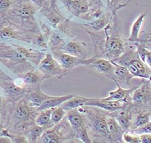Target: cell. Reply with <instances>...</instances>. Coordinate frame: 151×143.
Masks as SVG:
<instances>
[{"mask_svg":"<svg viewBox=\"0 0 151 143\" xmlns=\"http://www.w3.org/2000/svg\"><path fill=\"white\" fill-rule=\"evenodd\" d=\"M94 47V56L113 61L124 53L127 39L122 34L121 21L117 14L105 28L98 32L88 34Z\"/></svg>","mask_w":151,"mask_h":143,"instance_id":"1","label":"cell"},{"mask_svg":"<svg viewBox=\"0 0 151 143\" xmlns=\"http://www.w3.org/2000/svg\"><path fill=\"white\" fill-rule=\"evenodd\" d=\"M39 11L30 0H22L13 4L4 15V18L23 31L35 35L41 31L36 16Z\"/></svg>","mask_w":151,"mask_h":143,"instance_id":"2","label":"cell"},{"mask_svg":"<svg viewBox=\"0 0 151 143\" xmlns=\"http://www.w3.org/2000/svg\"><path fill=\"white\" fill-rule=\"evenodd\" d=\"M64 15L73 23L96 20L106 11L102 0H60Z\"/></svg>","mask_w":151,"mask_h":143,"instance_id":"3","label":"cell"},{"mask_svg":"<svg viewBox=\"0 0 151 143\" xmlns=\"http://www.w3.org/2000/svg\"><path fill=\"white\" fill-rule=\"evenodd\" d=\"M76 109L84 115L87 131L91 142L110 143L107 131V117L109 112L100 107L85 105Z\"/></svg>","mask_w":151,"mask_h":143,"instance_id":"4","label":"cell"},{"mask_svg":"<svg viewBox=\"0 0 151 143\" xmlns=\"http://www.w3.org/2000/svg\"><path fill=\"white\" fill-rule=\"evenodd\" d=\"M0 64L17 77L37 68L24 55L20 44L15 41L0 43Z\"/></svg>","mask_w":151,"mask_h":143,"instance_id":"5","label":"cell"},{"mask_svg":"<svg viewBox=\"0 0 151 143\" xmlns=\"http://www.w3.org/2000/svg\"><path fill=\"white\" fill-rule=\"evenodd\" d=\"M112 62L127 68L134 78L151 80V69L139 57L137 43H132L127 41L124 53Z\"/></svg>","mask_w":151,"mask_h":143,"instance_id":"6","label":"cell"},{"mask_svg":"<svg viewBox=\"0 0 151 143\" xmlns=\"http://www.w3.org/2000/svg\"><path fill=\"white\" fill-rule=\"evenodd\" d=\"M76 139L70 124L65 117L60 123L47 129L38 140L39 143H63L75 142Z\"/></svg>","mask_w":151,"mask_h":143,"instance_id":"7","label":"cell"},{"mask_svg":"<svg viewBox=\"0 0 151 143\" xmlns=\"http://www.w3.org/2000/svg\"><path fill=\"white\" fill-rule=\"evenodd\" d=\"M9 75L0 66V93L7 99L16 103L23 98L30 91L22 88L16 83L15 77Z\"/></svg>","mask_w":151,"mask_h":143,"instance_id":"8","label":"cell"},{"mask_svg":"<svg viewBox=\"0 0 151 143\" xmlns=\"http://www.w3.org/2000/svg\"><path fill=\"white\" fill-rule=\"evenodd\" d=\"M129 100L132 106L151 110V80L142 79L129 95Z\"/></svg>","mask_w":151,"mask_h":143,"instance_id":"9","label":"cell"},{"mask_svg":"<svg viewBox=\"0 0 151 143\" xmlns=\"http://www.w3.org/2000/svg\"><path fill=\"white\" fill-rule=\"evenodd\" d=\"M34 35L23 31L2 17L0 22V43L19 41L31 44Z\"/></svg>","mask_w":151,"mask_h":143,"instance_id":"10","label":"cell"},{"mask_svg":"<svg viewBox=\"0 0 151 143\" xmlns=\"http://www.w3.org/2000/svg\"><path fill=\"white\" fill-rule=\"evenodd\" d=\"M65 118L68 120L72 128L74 137L78 141L83 143H92L86 126V120L83 113L77 109L68 110Z\"/></svg>","mask_w":151,"mask_h":143,"instance_id":"11","label":"cell"},{"mask_svg":"<svg viewBox=\"0 0 151 143\" xmlns=\"http://www.w3.org/2000/svg\"><path fill=\"white\" fill-rule=\"evenodd\" d=\"M37 69L43 74L46 79L52 77L61 79L67 76L69 73V72L61 66L50 51L46 53L38 65Z\"/></svg>","mask_w":151,"mask_h":143,"instance_id":"12","label":"cell"},{"mask_svg":"<svg viewBox=\"0 0 151 143\" xmlns=\"http://www.w3.org/2000/svg\"><path fill=\"white\" fill-rule=\"evenodd\" d=\"M81 65L88 68L99 75L113 80L114 64L109 60L93 56L91 58L82 60Z\"/></svg>","mask_w":151,"mask_h":143,"instance_id":"13","label":"cell"},{"mask_svg":"<svg viewBox=\"0 0 151 143\" xmlns=\"http://www.w3.org/2000/svg\"><path fill=\"white\" fill-rule=\"evenodd\" d=\"M60 51L81 59H86L88 58L86 43L80 40L78 36L71 37L63 44Z\"/></svg>","mask_w":151,"mask_h":143,"instance_id":"14","label":"cell"},{"mask_svg":"<svg viewBox=\"0 0 151 143\" xmlns=\"http://www.w3.org/2000/svg\"><path fill=\"white\" fill-rule=\"evenodd\" d=\"M113 14L111 12L106 10L100 17L96 18V20L91 21L88 22L84 23H74V25L77 26L86 32L87 34L94 33V32H98L107 26V24L111 20L113 17Z\"/></svg>","mask_w":151,"mask_h":143,"instance_id":"15","label":"cell"},{"mask_svg":"<svg viewBox=\"0 0 151 143\" xmlns=\"http://www.w3.org/2000/svg\"><path fill=\"white\" fill-rule=\"evenodd\" d=\"M129 98L122 100H103L102 98H91V100L86 102L85 105H90V106H95L100 107L109 112H113L120 109L124 108L129 105H130Z\"/></svg>","mask_w":151,"mask_h":143,"instance_id":"16","label":"cell"},{"mask_svg":"<svg viewBox=\"0 0 151 143\" xmlns=\"http://www.w3.org/2000/svg\"><path fill=\"white\" fill-rule=\"evenodd\" d=\"M51 54L53 57L60 63L61 66L69 73L75 67L78 65H81L82 61L83 60L68 55V54L61 53L60 51H55V52H52Z\"/></svg>","mask_w":151,"mask_h":143,"instance_id":"17","label":"cell"},{"mask_svg":"<svg viewBox=\"0 0 151 143\" xmlns=\"http://www.w3.org/2000/svg\"><path fill=\"white\" fill-rule=\"evenodd\" d=\"M132 120L129 130H132L139 126L151 121V110H142L134 107L131 105Z\"/></svg>","mask_w":151,"mask_h":143,"instance_id":"18","label":"cell"},{"mask_svg":"<svg viewBox=\"0 0 151 143\" xmlns=\"http://www.w3.org/2000/svg\"><path fill=\"white\" fill-rule=\"evenodd\" d=\"M107 131L110 143H122L124 130L115 119L109 113L107 117Z\"/></svg>","mask_w":151,"mask_h":143,"instance_id":"19","label":"cell"},{"mask_svg":"<svg viewBox=\"0 0 151 143\" xmlns=\"http://www.w3.org/2000/svg\"><path fill=\"white\" fill-rule=\"evenodd\" d=\"M24 83L30 90L40 88L42 81L46 80L45 77L37 68L26 73L21 76Z\"/></svg>","mask_w":151,"mask_h":143,"instance_id":"20","label":"cell"},{"mask_svg":"<svg viewBox=\"0 0 151 143\" xmlns=\"http://www.w3.org/2000/svg\"><path fill=\"white\" fill-rule=\"evenodd\" d=\"M109 114L115 119L124 132L129 130L132 120L131 105L117 111L109 112Z\"/></svg>","mask_w":151,"mask_h":143,"instance_id":"21","label":"cell"},{"mask_svg":"<svg viewBox=\"0 0 151 143\" xmlns=\"http://www.w3.org/2000/svg\"><path fill=\"white\" fill-rule=\"evenodd\" d=\"M114 64V72H113V80L114 83H117L119 85L130 86L132 81L134 77L129 71V70L124 66L116 63Z\"/></svg>","mask_w":151,"mask_h":143,"instance_id":"22","label":"cell"},{"mask_svg":"<svg viewBox=\"0 0 151 143\" xmlns=\"http://www.w3.org/2000/svg\"><path fill=\"white\" fill-rule=\"evenodd\" d=\"M51 96L44 93L40 87L28 91L24 96V98L30 106L37 109L45 101L50 98Z\"/></svg>","mask_w":151,"mask_h":143,"instance_id":"23","label":"cell"},{"mask_svg":"<svg viewBox=\"0 0 151 143\" xmlns=\"http://www.w3.org/2000/svg\"><path fill=\"white\" fill-rule=\"evenodd\" d=\"M146 14H147L146 11H144V12L140 14L137 17L136 19L134 20L133 24H132L130 30V34H129V36L128 38H127V41H128L129 43H139V36H140L141 28L142 26L144 20L145 19Z\"/></svg>","mask_w":151,"mask_h":143,"instance_id":"24","label":"cell"},{"mask_svg":"<svg viewBox=\"0 0 151 143\" xmlns=\"http://www.w3.org/2000/svg\"><path fill=\"white\" fill-rule=\"evenodd\" d=\"M117 85V89L114 91H111L107 95V97L102 98L103 100H122L129 98V95L131 94L132 91L136 88V86L132 87L129 89H124L119 85V83H115Z\"/></svg>","mask_w":151,"mask_h":143,"instance_id":"25","label":"cell"},{"mask_svg":"<svg viewBox=\"0 0 151 143\" xmlns=\"http://www.w3.org/2000/svg\"><path fill=\"white\" fill-rule=\"evenodd\" d=\"M74 94H69V95H64L61 96H53L52 95L50 98L47 99V100L42 103L40 106L37 109L38 111H42V110L49 109V108H54L60 106V105L65 102V101L69 100L70 98L72 97Z\"/></svg>","mask_w":151,"mask_h":143,"instance_id":"26","label":"cell"},{"mask_svg":"<svg viewBox=\"0 0 151 143\" xmlns=\"http://www.w3.org/2000/svg\"><path fill=\"white\" fill-rule=\"evenodd\" d=\"M46 130L47 129L44 127L33 123L27 126L23 135H24L27 138L28 142H37L38 140Z\"/></svg>","mask_w":151,"mask_h":143,"instance_id":"27","label":"cell"},{"mask_svg":"<svg viewBox=\"0 0 151 143\" xmlns=\"http://www.w3.org/2000/svg\"><path fill=\"white\" fill-rule=\"evenodd\" d=\"M53 110V108H49L39 111L35 120V124L40 126H42V127H44L47 130L53 127L54 124L51 122V119Z\"/></svg>","mask_w":151,"mask_h":143,"instance_id":"28","label":"cell"},{"mask_svg":"<svg viewBox=\"0 0 151 143\" xmlns=\"http://www.w3.org/2000/svg\"><path fill=\"white\" fill-rule=\"evenodd\" d=\"M91 100V98L90 97L74 95L72 97L70 98L69 100H68L65 102H63L60 105V107L66 110V111H68V110L76 109L78 107L84 105L86 102H88Z\"/></svg>","mask_w":151,"mask_h":143,"instance_id":"29","label":"cell"},{"mask_svg":"<svg viewBox=\"0 0 151 143\" xmlns=\"http://www.w3.org/2000/svg\"><path fill=\"white\" fill-rule=\"evenodd\" d=\"M106 10L113 14H117V11L122 8L127 6L129 4L128 0H105Z\"/></svg>","mask_w":151,"mask_h":143,"instance_id":"30","label":"cell"},{"mask_svg":"<svg viewBox=\"0 0 151 143\" xmlns=\"http://www.w3.org/2000/svg\"><path fill=\"white\" fill-rule=\"evenodd\" d=\"M137 51L142 61L151 69V51L144 48L138 43H137Z\"/></svg>","mask_w":151,"mask_h":143,"instance_id":"31","label":"cell"},{"mask_svg":"<svg viewBox=\"0 0 151 143\" xmlns=\"http://www.w3.org/2000/svg\"><path fill=\"white\" fill-rule=\"evenodd\" d=\"M66 112H67V111L64 109H63L62 107L60 106L54 107L53 111H52L51 116V122H53L54 125L60 123V122L65 118Z\"/></svg>","mask_w":151,"mask_h":143,"instance_id":"32","label":"cell"},{"mask_svg":"<svg viewBox=\"0 0 151 143\" xmlns=\"http://www.w3.org/2000/svg\"><path fill=\"white\" fill-rule=\"evenodd\" d=\"M122 139L123 142L126 143H140V136L129 130L124 133Z\"/></svg>","mask_w":151,"mask_h":143,"instance_id":"33","label":"cell"},{"mask_svg":"<svg viewBox=\"0 0 151 143\" xmlns=\"http://www.w3.org/2000/svg\"><path fill=\"white\" fill-rule=\"evenodd\" d=\"M30 1L39 8V11L48 10L51 6V0H30Z\"/></svg>","mask_w":151,"mask_h":143,"instance_id":"34","label":"cell"},{"mask_svg":"<svg viewBox=\"0 0 151 143\" xmlns=\"http://www.w3.org/2000/svg\"><path fill=\"white\" fill-rule=\"evenodd\" d=\"M129 131H132V132L135 133L138 135L145 134H151V121L148 123H146L142 126H139L136 129Z\"/></svg>","mask_w":151,"mask_h":143,"instance_id":"35","label":"cell"},{"mask_svg":"<svg viewBox=\"0 0 151 143\" xmlns=\"http://www.w3.org/2000/svg\"><path fill=\"white\" fill-rule=\"evenodd\" d=\"M12 5L13 2L10 0H0V15L4 16Z\"/></svg>","mask_w":151,"mask_h":143,"instance_id":"36","label":"cell"},{"mask_svg":"<svg viewBox=\"0 0 151 143\" xmlns=\"http://www.w3.org/2000/svg\"><path fill=\"white\" fill-rule=\"evenodd\" d=\"M139 43H151V33L142 31L139 36Z\"/></svg>","mask_w":151,"mask_h":143,"instance_id":"37","label":"cell"},{"mask_svg":"<svg viewBox=\"0 0 151 143\" xmlns=\"http://www.w3.org/2000/svg\"><path fill=\"white\" fill-rule=\"evenodd\" d=\"M0 137H8L10 139L12 138V134L3 123H0Z\"/></svg>","mask_w":151,"mask_h":143,"instance_id":"38","label":"cell"},{"mask_svg":"<svg viewBox=\"0 0 151 143\" xmlns=\"http://www.w3.org/2000/svg\"><path fill=\"white\" fill-rule=\"evenodd\" d=\"M140 136V143H151V134H145Z\"/></svg>","mask_w":151,"mask_h":143,"instance_id":"39","label":"cell"},{"mask_svg":"<svg viewBox=\"0 0 151 143\" xmlns=\"http://www.w3.org/2000/svg\"><path fill=\"white\" fill-rule=\"evenodd\" d=\"M142 46H143L144 48L147 49L148 51H151V43H138Z\"/></svg>","mask_w":151,"mask_h":143,"instance_id":"40","label":"cell"},{"mask_svg":"<svg viewBox=\"0 0 151 143\" xmlns=\"http://www.w3.org/2000/svg\"><path fill=\"white\" fill-rule=\"evenodd\" d=\"M51 8H58V0H51Z\"/></svg>","mask_w":151,"mask_h":143,"instance_id":"41","label":"cell"},{"mask_svg":"<svg viewBox=\"0 0 151 143\" xmlns=\"http://www.w3.org/2000/svg\"><path fill=\"white\" fill-rule=\"evenodd\" d=\"M0 123H3V116H2L1 112H0Z\"/></svg>","mask_w":151,"mask_h":143,"instance_id":"42","label":"cell"},{"mask_svg":"<svg viewBox=\"0 0 151 143\" xmlns=\"http://www.w3.org/2000/svg\"><path fill=\"white\" fill-rule=\"evenodd\" d=\"M10 1H12L13 4H14V3H16V2H19V1H22V0H10Z\"/></svg>","mask_w":151,"mask_h":143,"instance_id":"43","label":"cell"},{"mask_svg":"<svg viewBox=\"0 0 151 143\" xmlns=\"http://www.w3.org/2000/svg\"><path fill=\"white\" fill-rule=\"evenodd\" d=\"M131 1H132V0H128V1H129V3H130V2H131Z\"/></svg>","mask_w":151,"mask_h":143,"instance_id":"44","label":"cell"},{"mask_svg":"<svg viewBox=\"0 0 151 143\" xmlns=\"http://www.w3.org/2000/svg\"><path fill=\"white\" fill-rule=\"evenodd\" d=\"M0 16H1V15H0Z\"/></svg>","mask_w":151,"mask_h":143,"instance_id":"45","label":"cell"}]
</instances>
